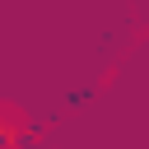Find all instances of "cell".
Returning <instances> with one entry per match:
<instances>
[{
    "mask_svg": "<svg viewBox=\"0 0 149 149\" xmlns=\"http://www.w3.org/2000/svg\"><path fill=\"white\" fill-rule=\"evenodd\" d=\"M14 140H19V130H9V126H0V149H14Z\"/></svg>",
    "mask_w": 149,
    "mask_h": 149,
    "instance_id": "obj_3",
    "label": "cell"
},
{
    "mask_svg": "<svg viewBox=\"0 0 149 149\" xmlns=\"http://www.w3.org/2000/svg\"><path fill=\"white\" fill-rule=\"evenodd\" d=\"M88 102H93V88H70V93H65V107H70V112H74V107H88Z\"/></svg>",
    "mask_w": 149,
    "mask_h": 149,
    "instance_id": "obj_1",
    "label": "cell"
},
{
    "mask_svg": "<svg viewBox=\"0 0 149 149\" xmlns=\"http://www.w3.org/2000/svg\"><path fill=\"white\" fill-rule=\"evenodd\" d=\"M14 149H42V140H37V135H28V130H19V140H14Z\"/></svg>",
    "mask_w": 149,
    "mask_h": 149,
    "instance_id": "obj_2",
    "label": "cell"
},
{
    "mask_svg": "<svg viewBox=\"0 0 149 149\" xmlns=\"http://www.w3.org/2000/svg\"><path fill=\"white\" fill-rule=\"evenodd\" d=\"M144 149H149V135H144Z\"/></svg>",
    "mask_w": 149,
    "mask_h": 149,
    "instance_id": "obj_4",
    "label": "cell"
}]
</instances>
